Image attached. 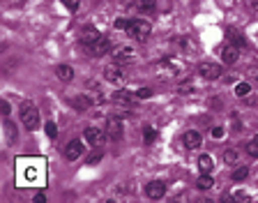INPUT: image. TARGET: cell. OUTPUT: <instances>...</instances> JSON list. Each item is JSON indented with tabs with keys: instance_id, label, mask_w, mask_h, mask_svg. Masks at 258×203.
Returning a JSON list of instances; mask_svg holds the SVG:
<instances>
[{
	"instance_id": "cell-1",
	"label": "cell",
	"mask_w": 258,
	"mask_h": 203,
	"mask_svg": "<svg viewBox=\"0 0 258 203\" xmlns=\"http://www.w3.org/2000/svg\"><path fill=\"white\" fill-rule=\"evenodd\" d=\"M19 113H21L23 127H26L28 132H35V129H37V125H39V111H37V107H35L30 99H26V102H21V109H19Z\"/></svg>"
},
{
	"instance_id": "cell-2",
	"label": "cell",
	"mask_w": 258,
	"mask_h": 203,
	"mask_svg": "<svg viewBox=\"0 0 258 203\" xmlns=\"http://www.w3.org/2000/svg\"><path fill=\"white\" fill-rule=\"evenodd\" d=\"M150 23L143 21V19H129V26H127V32L129 37H134L136 42H145L150 37Z\"/></svg>"
},
{
	"instance_id": "cell-3",
	"label": "cell",
	"mask_w": 258,
	"mask_h": 203,
	"mask_svg": "<svg viewBox=\"0 0 258 203\" xmlns=\"http://www.w3.org/2000/svg\"><path fill=\"white\" fill-rule=\"evenodd\" d=\"M83 139H86V141H88V145H92V148H102L104 141H106L108 136H106V129L86 127V129H83Z\"/></svg>"
},
{
	"instance_id": "cell-4",
	"label": "cell",
	"mask_w": 258,
	"mask_h": 203,
	"mask_svg": "<svg viewBox=\"0 0 258 203\" xmlns=\"http://www.w3.org/2000/svg\"><path fill=\"white\" fill-rule=\"evenodd\" d=\"M106 136L111 141L122 139V120H120L118 116H108L106 118Z\"/></svg>"
},
{
	"instance_id": "cell-5",
	"label": "cell",
	"mask_w": 258,
	"mask_h": 203,
	"mask_svg": "<svg viewBox=\"0 0 258 203\" xmlns=\"http://www.w3.org/2000/svg\"><path fill=\"white\" fill-rule=\"evenodd\" d=\"M199 74L203 76V79H208V81H215V79H219L221 76V65L205 60V63L199 65Z\"/></svg>"
},
{
	"instance_id": "cell-6",
	"label": "cell",
	"mask_w": 258,
	"mask_h": 203,
	"mask_svg": "<svg viewBox=\"0 0 258 203\" xmlns=\"http://www.w3.org/2000/svg\"><path fill=\"white\" fill-rule=\"evenodd\" d=\"M104 79H106L108 83H124V70H122V65H120V63L108 65L106 70H104Z\"/></svg>"
},
{
	"instance_id": "cell-7",
	"label": "cell",
	"mask_w": 258,
	"mask_h": 203,
	"mask_svg": "<svg viewBox=\"0 0 258 203\" xmlns=\"http://www.w3.org/2000/svg\"><path fill=\"white\" fill-rule=\"evenodd\" d=\"M111 46H113V44H111V39H108V37H99L95 44H90V46H88V54L95 56V58H99V56L108 54V51H111Z\"/></svg>"
},
{
	"instance_id": "cell-8",
	"label": "cell",
	"mask_w": 258,
	"mask_h": 203,
	"mask_svg": "<svg viewBox=\"0 0 258 203\" xmlns=\"http://www.w3.org/2000/svg\"><path fill=\"white\" fill-rule=\"evenodd\" d=\"M145 194H148V198H161L164 194H166V182L161 180H150L148 185H145Z\"/></svg>"
},
{
	"instance_id": "cell-9",
	"label": "cell",
	"mask_w": 258,
	"mask_h": 203,
	"mask_svg": "<svg viewBox=\"0 0 258 203\" xmlns=\"http://www.w3.org/2000/svg\"><path fill=\"white\" fill-rule=\"evenodd\" d=\"M182 141H184V148H189V150H199V148H201V143H203V136H201V134L196 132V129H189V132H184Z\"/></svg>"
},
{
	"instance_id": "cell-10",
	"label": "cell",
	"mask_w": 258,
	"mask_h": 203,
	"mask_svg": "<svg viewBox=\"0 0 258 203\" xmlns=\"http://www.w3.org/2000/svg\"><path fill=\"white\" fill-rule=\"evenodd\" d=\"M83 155V143H81L79 139H74V141H70V143L64 145V157L70 162H74V160H79V157Z\"/></svg>"
},
{
	"instance_id": "cell-11",
	"label": "cell",
	"mask_w": 258,
	"mask_h": 203,
	"mask_svg": "<svg viewBox=\"0 0 258 203\" xmlns=\"http://www.w3.org/2000/svg\"><path fill=\"white\" fill-rule=\"evenodd\" d=\"M99 37H102V35H99V30H97L95 26H83V30H81V42L86 44V46L95 44Z\"/></svg>"
},
{
	"instance_id": "cell-12",
	"label": "cell",
	"mask_w": 258,
	"mask_h": 203,
	"mask_svg": "<svg viewBox=\"0 0 258 203\" xmlns=\"http://www.w3.org/2000/svg\"><path fill=\"white\" fill-rule=\"evenodd\" d=\"M111 102L115 104V107H120V109H129L132 107V95H129L127 90H115L111 95Z\"/></svg>"
},
{
	"instance_id": "cell-13",
	"label": "cell",
	"mask_w": 258,
	"mask_h": 203,
	"mask_svg": "<svg viewBox=\"0 0 258 203\" xmlns=\"http://www.w3.org/2000/svg\"><path fill=\"white\" fill-rule=\"evenodd\" d=\"M111 56L115 63H124V60H129L132 56H134V48L132 46H113L111 48Z\"/></svg>"
},
{
	"instance_id": "cell-14",
	"label": "cell",
	"mask_w": 258,
	"mask_h": 203,
	"mask_svg": "<svg viewBox=\"0 0 258 203\" xmlns=\"http://www.w3.org/2000/svg\"><path fill=\"white\" fill-rule=\"evenodd\" d=\"M221 63H226V65H233L237 60V46H233V44H226V46H221Z\"/></svg>"
},
{
	"instance_id": "cell-15",
	"label": "cell",
	"mask_w": 258,
	"mask_h": 203,
	"mask_svg": "<svg viewBox=\"0 0 258 203\" xmlns=\"http://www.w3.org/2000/svg\"><path fill=\"white\" fill-rule=\"evenodd\" d=\"M136 10L141 14H150V12L157 10V0H136Z\"/></svg>"
},
{
	"instance_id": "cell-16",
	"label": "cell",
	"mask_w": 258,
	"mask_h": 203,
	"mask_svg": "<svg viewBox=\"0 0 258 203\" xmlns=\"http://www.w3.org/2000/svg\"><path fill=\"white\" fill-rule=\"evenodd\" d=\"M55 74H58V79H60V81H64V83L74 79V70H72L70 65H58V70H55Z\"/></svg>"
},
{
	"instance_id": "cell-17",
	"label": "cell",
	"mask_w": 258,
	"mask_h": 203,
	"mask_svg": "<svg viewBox=\"0 0 258 203\" xmlns=\"http://www.w3.org/2000/svg\"><path fill=\"white\" fill-rule=\"evenodd\" d=\"M72 107H76L79 111H86V109L92 107V99H90V97H86V95H79V97H74V99H72Z\"/></svg>"
},
{
	"instance_id": "cell-18",
	"label": "cell",
	"mask_w": 258,
	"mask_h": 203,
	"mask_svg": "<svg viewBox=\"0 0 258 203\" xmlns=\"http://www.w3.org/2000/svg\"><path fill=\"white\" fill-rule=\"evenodd\" d=\"M199 169H201V173H210V171H212V169H215L212 157H210V155H201L199 157Z\"/></svg>"
},
{
	"instance_id": "cell-19",
	"label": "cell",
	"mask_w": 258,
	"mask_h": 203,
	"mask_svg": "<svg viewBox=\"0 0 258 203\" xmlns=\"http://www.w3.org/2000/svg\"><path fill=\"white\" fill-rule=\"evenodd\" d=\"M224 162H226V164H231V166L240 164V153H237L235 148H228V150L224 153Z\"/></svg>"
},
{
	"instance_id": "cell-20",
	"label": "cell",
	"mask_w": 258,
	"mask_h": 203,
	"mask_svg": "<svg viewBox=\"0 0 258 203\" xmlns=\"http://www.w3.org/2000/svg\"><path fill=\"white\" fill-rule=\"evenodd\" d=\"M247 176H249V169H247V166H237V169H235V171H233V180H235V182H242V180H247Z\"/></svg>"
},
{
	"instance_id": "cell-21",
	"label": "cell",
	"mask_w": 258,
	"mask_h": 203,
	"mask_svg": "<svg viewBox=\"0 0 258 203\" xmlns=\"http://www.w3.org/2000/svg\"><path fill=\"white\" fill-rule=\"evenodd\" d=\"M212 185H215V180H212V178H210L208 173H203V176H201L199 180H196V187H199V189H210Z\"/></svg>"
},
{
	"instance_id": "cell-22",
	"label": "cell",
	"mask_w": 258,
	"mask_h": 203,
	"mask_svg": "<svg viewBox=\"0 0 258 203\" xmlns=\"http://www.w3.org/2000/svg\"><path fill=\"white\" fill-rule=\"evenodd\" d=\"M143 141H145V143H155V141H157L155 127H145V129H143Z\"/></svg>"
},
{
	"instance_id": "cell-23",
	"label": "cell",
	"mask_w": 258,
	"mask_h": 203,
	"mask_svg": "<svg viewBox=\"0 0 258 203\" xmlns=\"http://www.w3.org/2000/svg\"><path fill=\"white\" fill-rule=\"evenodd\" d=\"M249 90H251V83H237V86H235V95L237 97L249 95Z\"/></svg>"
},
{
	"instance_id": "cell-24",
	"label": "cell",
	"mask_w": 258,
	"mask_h": 203,
	"mask_svg": "<svg viewBox=\"0 0 258 203\" xmlns=\"http://www.w3.org/2000/svg\"><path fill=\"white\" fill-rule=\"evenodd\" d=\"M247 153L251 157H258V136H253V139L247 143Z\"/></svg>"
},
{
	"instance_id": "cell-25",
	"label": "cell",
	"mask_w": 258,
	"mask_h": 203,
	"mask_svg": "<svg viewBox=\"0 0 258 203\" xmlns=\"http://www.w3.org/2000/svg\"><path fill=\"white\" fill-rule=\"evenodd\" d=\"M60 3H62V5L67 7L70 12H76V10H79V5H81V0H60Z\"/></svg>"
},
{
	"instance_id": "cell-26",
	"label": "cell",
	"mask_w": 258,
	"mask_h": 203,
	"mask_svg": "<svg viewBox=\"0 0 258 203\" xmlns=\"http://www.w3.org/2000/svg\"><path fill=\"white\" fill-rule=\"evenodd\" d=\"M37 176H39L37 169H35V166H30V169L26 171V182H35V180H37Z\"/></svg>"
},
{
	"instance_id": "cell-27",
	"label": "cell",
	"mask_w": 258,
	"mask_h": 203,
	"mask_svg": "<svg viewBox=\"0 0 258 203\" xmlns=\"http://www.w3.org/2000/svg\"><path fill=\"white\" fill-rule=\"evenodd\" d=\"M46 136L48 139H55V136H58V127H55V123H46Z\"/></svg>"
},
{
	"instance_id": "cell-28",
	"label": "cell",
	"mask_w": 258,
	"mask_h": 203,
	"mask_svg": "<svg viewBox=\"0 0 258 203\" xmlns=\"http://www.w3.org/2000/svg\"><path fill=\"white\" fill-rule=\"evenodd\" d=\"M247 76H249V83H256L258 86V67H249Z\"/></svg>"
},
{
	"instance_id": "cell-29",
	"label": "cell",
	"mask_w": 258,
	"mask_h": 203,
	"mask_svg": "<svg viewBox=\"0 0 258 203\" xmlns=\"http://www.w3.org/2000/svg\"><path fill=\"white\" fill-rule=\"evenodd\" d=\"M231 201H244L247 203V201H251V196H247V192H235L231 196Z\"/></svg>"
},
{
	"instance_id": "cell-30",
	"label": "cell",
	"mask_w": 258,
	"mask_h": 203,
	"mask_svg": "<svg viewBox=\"0 0 258 203\" xmlns=\"http://www.w3.org/2000/svg\"><path fill=\"white\" fill-rule=\"evenodd\" d=\"M150 95H152L150 88H141V90L136 92V97H141V99H145V97H150Z\"/></svg>"
},
{
	"instance_id": "cell-31",
	"label": "cell",
	"mask_w": 258,
	"mask_h": 203,
	"mask_svg": "<svg viewBox=\"0 0 258 203\" xmlns=\"http://www.w3.org/2000/svg\"><path fill=\"white\" fill-rule=\"evenodd\" d=\"M0 109H3V116H10V102H5V99H3V102H0Z\"/></svg>"
},
{
	"instance_id": "cell-32",
	"label": "cell",
	"mask_w": 258,
	"mask_h": 203,
	"mask_svg": "<svg viewBox=\"0 0 258 203\" xmlns=\"http://www.w3.org/2000/svg\"><path fill=\"white\" fill-rule=\"evenodd\" d=\"M127 26H129L127 19H118V21H115V28H120V30H127Z\"/></svg>"
},
{
	"instance_id": "cell-33",
	"label": "cell",
	"mask_w": 258,
	"mask_h": 203,
	"mask_svg": "<svg viewBox=\"0 0 258 203\" xmlns=\"http://www.w3.org/2000/svg\"><path fill=\"white\" fill-rule=\"evenodd\" d=\"M5 129H7V134H10V141H14V127H12V123L7 120L5 123Z\"/></svg>"
},
{
	"instance_id": "cell-34",
	"label": "cell",
	"mask_w": 258,
	"mask_h": 203,
	"mask_svg": "<svg viewBox=\"0 0 258 203\" xmlns=\"http://www.w3.org/2000/svg\"><path fill=\"white\" fill-rule=\"evenodd\" d=\"M212 136H215V139H221V136H224V129L215 127V129H212Z\"/></svg>"
},
{
	"instance_id": "cell-35",
	"label": "cell",
	"mask_w": 258,
	"mask_h": 203,
	"mask_svg": "<svg viewBox=\"0 0 258 203\" xmlns=\"http://www.w3.org/2000/svg\"><path fill=\"white\" fill-rule=\"evenodd\" d=\"M99 157H102V155H92L90 160H88V164H97V162H99Z\"/></svg>"
},
{
	"instance_id": "cell-36",
	"label": "cell",
	"mask_w": 258,
	"mask_h": 203,
	"mask_svg": "<svg viewBox=\"0 0 258 203\" xmlns=\"http://www.w3.org/2000/svg\"><path fill=\"white\" fill-rule=\"evenodd\" d=\"M32 201H35V203H44V196H42V194H37V196L32 198Z\"/></svg>"
}]
</instances>
